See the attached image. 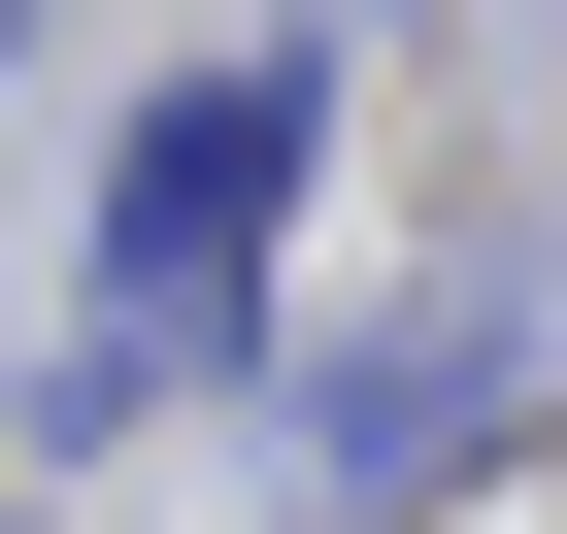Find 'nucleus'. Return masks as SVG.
<instances>
[{"instance_id":"nucleus-1","label":"nucleus","mask_w":567,"mask_h":534,"mask_svg":"<svg viewBox=\"0 0 567 534\" xmlns=\"http://www.w3.org/2000/svg\"><path fill=\"white\" fill-rule=\"evenodd\" d=\"M267 201H301V68H200L167 134H134V201H101V335L34 368V434H134L200 335H234V267H267Z\"/></svg>"}]
</instances>
